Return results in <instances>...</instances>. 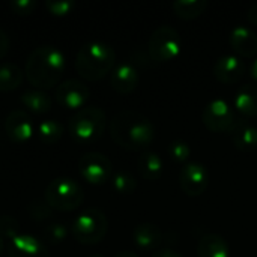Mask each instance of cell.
I'll list each match as a JSON object with an SVG mask.
<instances>
[{
  "label": "cell",
  "instance_id": "38",
  "mask_svg": "<svg viewBox=\"0 0 257 257\" xmlns=\"http://www.w3.org/2000/svg\"><path fill=\"white\" fill-rule=\"evenodd\" d=\"M3 248H5V245H3V238L0 236V256H2V253H3Z\"/></svg>",
  "mask_w": 257,
  "mask_h": 257
},
{
  "label": "cell",
  "instance_id": "7",
  "mask_svg": "<svg viewBox=\"0 0 257 257\" xmlns=\"http://www.w3.org/2000/svg\"><path fill=\"white\" fill-rule=\"evenodd\" d=\"M182 50V38L179 32L172 26H160L149 36L148 53L157 63H166L175 60Z\"/></svg>",
  "mask_w": 257,
  "mask_h": 257
},
{
  "label": "cell",
  "instance_id": "11",
  "mask_svg": "<svg viewBox=\"0 0 257 257\" xmlns=\"http://www.w3.org/2000/svg\"><path fill=\"white\" fill-rule=\"evenodd\" d=\"M90 96V89L77 78H69L62 81L56 87V99L57 102L71 110H80L84 107Z\"/></svg>",
  "mask_w": 257,
  "mask_h": 257
},
{
  "label": "cell",
  "instance_id": "15",
  "mask_svg": "<svg viewBox=\"0 0 257 257\" xmlns=\"http://www.w3.org/2000/svg\"><path fill=\"white\" fill-rule=\"evenodd\" d=\"M9 257H50L47 245L30 233L15 236L8 248Z\"/></svg>",
  "mask_w": 257,
  "mask_h": 257
},
{
  "label": "cell",
  "instance_id": "30",
  "mask_svg": "<svg viewBox=\"0 0 257 257\" xmlns=\"http://www.w3.org/2000/svg\"><path fill=\"white\" fill-rule=\"evenodd\" d=\"M45 8L48 9L50 14L53 15H68L72 12V9L75 8V2L74 0H45Z\"/></svg>",
  "mask_w": 257,
  "mask_h": 257
},
{
  "label": "cell",
  "instance_id": "33",
  "mask_svg": "<svg viewBox=\"0 0 257 257\" xmlns=\"http://www.w3.org/2000/svg\"><path fill=\"white\" fill-rule=\"evenodd\" d=\"M9 48V38L6 35V32L3 29H0V59L8 53Z\"/></svg>",
  "mask_w": 257,
  "mask_h": 257
},
{
  "label": "cell",
  "instance_id": "22",
  "mask_svg": "<svg viewBox=\"0 0 257 257\" xmlns=\"http://www.w3.org/2000/svg\"><path fill=\"white\" fill-rule=\"evenodd\" d=\"M21 102L26 108L35 113H47L51 108V98L41 89H29L21 95Z\"/></svg>",
  "mask_w": 257,
  "mask_h": 257
},
{
  "label": "cell",
  "instance_id": "4",
  "mask_svg": "<svg viewBox=\"0 0 257 257\" xmlns=\"http://www.w3.org/2000/svg\"><path fill=\"white\" fill-rule=\"evenodd\" d=\"M107 126V116L99 107H83L69 119V133L80 143H92L98 140Z\"/></svg>",
  "mask_w": 257,
  "mask_h": 257
},
{
  "label": "cell",
  "instance_id": "10",
  "mask_svg": "<svg viewBox=\"0 0 257 257\" xmlns=\"http://www.w3.org/2000/svg\"><path fill=\"white\" fill-rule=\"evenodd\" d=\"M209 185V172L200 163H187L179 172V187L190 197H197L205 193Z\"/></svg>",
  "mask_w": 257,
  "mask_h": 257
},
{
  "label": "cell",
  "instance_id": "25",
  "mask_svg": "<svg viewBox=\"0 0 257 257\" xmlns=\"http://www.w3.org/2000/svg\"><path fill=\"white\" fill-rule=\"evenodd\" d=\"M36 134H38L41 142H44L47 145H51V143H56L62 137L63 125L60 122L54 120V119H45L38 125Z\"/></svg>",
  "mask_w": 257,
  "mask_h": 257
},
{
  "label": "cell",
  "instance_id": "27",
  "mask_svg": "<svg viewBox=\"0 0 257 257\" xmlns=\"http://www.w3.org/2000/svg\"><path fill=\"white\" fill-rule=\"evenodd\" d=\"M167 154L172 160H175L178 163H185L191 157V148L185 140L176 139V140L169 143Z\"/></svg>",
  "mask_w": 257,
  "mask_h": 257
},
{
  "label": "cell",
  "instance_id": "24",
  "mask_svg": "<svg viewBox=\"0 0 257 257\" xmlns=\"http://www.w3.org/2000/svg\"><path fill=\"white\" fill-rule=\"evenodd\" d=\"M172 8L179 18L194 20L206 11L208 2L206 0H176L172 5Z\"/></svg>",
  "mask_w": 257,
  "mask_h": 257
},
{
  "label": "cell",
  "instance_id": "3",
  "mask_svg": "<svg viewBox=\"0 0 257 257\" xmlns=\"http://www.w3.org/2000/svg\"><path fill=\"white\" fill-rule=\"evenodd\" d=\"M116 63L114 48L99 39L83 44L75 56V69L87 81H98L110 74Z\"/></svg>",
  "mask_w": 257,
  "mask_h": 257
},
{
  "label": "cell",
  "instance_id": "37",
  "mask_svg": "<svg viewBox=\"0 0 257 257\" xmlns=\"http://www.w3.org/2000/svg\"><path fill=\"white\" fill-rule=\"evenodd\" d=\"M250 74H251V77L254 78L257 81V57L253 60V63H251V68H250Z\"/></svg>",
  "mask_w": 257,
  "mask_h": 257
},
{
  "label": "cell",
  "instance_id": "14",
  "mask_svg": "<svg viewBox=\"0 0 257 257\" xmlns=\"http://www.w3.org/2000/svg\"><path fill=\"white\" fill-rule=\"evenodd\" d=\"M229 42L241 59H251L257 54V33L245 24H236L230 30Z\"/></svg>",
  "mask_w": 257,
  "mask_h": 257
},
{
  "label": "cell",
  "instance_id": "2",
  "mask_svg": "<svg viewBox=\"0 0 257 257\" xmlns=\"http://www.w3.org/2000/svg\"><path fill=\"white\" fill-rule=\"evenodd\" d=\"M66 66L65 54L54 45H39L27 57L24 74L38 89H50L62 78Z\"/></svg>",
  "mask_w": 257,
  "mask_h": 257
},
{
  "label": "cell",
  "instance_id": "26",
  "mask_svg": "<svg viewBox=\"0 0 257 257\" xmlns=\"http://www.w3.org/2000/svg\"><path fill=\"white\" fill-rule=\"evenodd\" d=\"M110 181H111L113 190L116 193H119V194H133L137 190L136 178L130 172H126V170L114 172Z\"/></svg>",
  "mask_w": 257,
  "mask_h": 257
},
{
  "label": "cell",
  "instance_id": "32",
  "mask_svg": "<svg viewBox=\"0 0 257 257\" xmlns=\"http://www.w3.org/2000/svg\"><path fill=\"white\" fill-rule=\"evenodd\" d=\"M9 6L18 15H29L36 8V2L35 0H14L11 2Z\"/></svg>",
  "mask_w": 257,
  "mask_h": 257
},
{
  "label": "cell",
  "instance_id": "35",
  "mask_svg": "<svg viewBox=\"0 0 257 257\" xmlns=\"http://www.w3.org/2000/svg\"><path fill=\"white\" fill-rule=\"evenodd\" d=\"M247 20H248L251 24L257 26V3L250 6V9H248V12H247Z\"/></svg>",
  "mask_w": 257,
  "mask_h": 257
},
{
  "label": "cell",
  "instance_id": "9",
  "mask_svg": "<svg viewBox=\"0 0 257 257\" xmlns=\"http://www.w3.org/2000/svg\"><path fill=\"white\" fill-rule=\"evenodd\" d=\"M78 170L84 181L95 185L104 184L113 176V164L110 158L96 151L86 152L80 157Z\"/></svg>",
  "mask_w": 257,
  "mask_h": 257
},
{
  "label": "cell",
  "instance_id": "20",
  "mask_svg": "<svg viewBox=\"0 0 257 257\" xmlns=\"http://www.w3.org/2000/svg\"><path fill=\"white\" fill-rule=\"evenodd\" d=\"M197 257H230L229 242L221 235L208 233L197 244Z\"/></svg>",
  "mask_w": 257,
  "mask_h": 257
},
{
  "label": "cell",
  "instance_id": "8",
  "mask_svg": "<svg viewBox=\"0 0 257 257\" xmlns=\"http://www.w3.org/2000/svg\"><path fill=\"white\" fill-rule=\"evenodd\" d=\"M202 119L205 126L214 133H230L238 120L230 104L221 98H214L205 105Z\"/></svg>",
  "mask_w": 257,
  "mask_h": 257
},
{
  "label": "cell",
  "instance_id": "36",
  "mask_svg": "<svg viewBox=\"0 0 257 257\" xmlns=\"http://www.w3.org/2000/svg\"><path fill=\"white\" fill-rule=\"evenodd\" d=\"M113 257H139V254L134 253V251H130V250H123V251L116 253Z\"/></svg>",
  "mask_w": 257,
  "mask_h": 257
},
{
  "label": "cell",
  "instance_id": "17",
  "mask_svg": "<svg viewBox=\"0 0 257 257\" xmlns=\"http://www.w3.org/2000/svg\"><path fill=\"white\" fill-rule=\"evenodd\" d=\"M233 145L242 152H251L257 149V126L247 119H238L230 131Z\"/></svg>",
  "mask_w": 257,
  "mask_h": 257
},
{
  "label": "cell",
  "instance_id": "12",
  "mask_svg": "<svg viewBox=\"0 0 257 257\" xmlns=\"http://www.w3.org/2000/svg\"><path fill=\"white\" fill-rule=\"evenodd\" d=\"M245 63L236 54H224L217 59L214 65V75L224 84H235L245 75Z\"/></svg>",
  "mask_w": 257,
  "mask_h": 257
},
{
  "label": "cell",
  "instance_id": "16",
  "mask_svg": "<svg viewBox=\"0 0 257 257\" xmlns=\"http://www.w3.org/2000/svg\"><path fill=\"white\" fill-rule=\"evenodd\" d=\"M139 71L131 62H120L110 72V86L120 95L131 93L139 84Z\"/></svg>",
  "mask_w": 257,
  "mask_h": 257
},
{
  "label": "cell",
  "instance_id": "23",
  "mask_svg": "<svg viewBox=\"0 0 257 257\" xmlns=\"http://www.w3.org/2000/svg\"><path fill=\"white\" fill-rule=\"evenodd\" d=\"M23 81V71L14 62L0 63V92H11Z\"/></svg>",
  "mask_w": 257,
  "mask_h": 257
},
{
  "label": "cell",
  "instance_id": "31",
  "mask_svg": "<svg viewBox=\"0 0 257 257\" xmlns=\"http://www.w3.org/2000/svg\"><path fill=\"white\" fill-rule=\"evenodd\" d=\"M45 236L51 244H60L66 239L68 236V229L66 226L60 224V223H53L48 224L45 229Z\"/></svg>",
  "mask_w": 257,
  "mask_h": 257
},
{
  "label": "cell",
  "instance_id": "18",
  "mask_svg": "<svg viewBox=\"0 0 257 257\" xmlns=\"http://www.w3.org/2000/svg\"><path fill=\"white\" fill-rule=\"evenodd\" d=\"M134 244L143 251L157 250L163 242V232L158 226L151 223H142L133 230Z\"/></svg>",
  "mask_w": 257,
  "mask_h": 257
},
{
  "label": "cell",
  "instance_id": "13",
  "mask_svg": "<svg viewBox=\"0 0 257 257\" xmlns=\"http://www.w3.org/2000/svg\"><path fill=\"white\" fill-rule=\"evenodd\" d=\"M5 131L15 143H24L32 139L35 125L24 110H12L5 119Z\"/></svg>",
  "mask_w": 257,
  "mask_h": 257
},
{
  "label": "cell",
  "instance_id": "1",
  "mask_svg": "<svg viewBox=\"0 0 257 257\" xmlns=\"http://www.w3.org/2000/svg\"><path fill=\"white\" fill-rule=\"evenodd\" d=\"M111 139L128 151L146 149L154 137L155 128L148 116L136 110H122L110 122Z\"/></svg>",
  "mask_w": 257,
  "mask_h": 257
},
{
  "label": "cell",
  "instance_id": "39",
  "mask_svg": "<svg viewBox=\"0 0 257 257\" xmlns=\"http://www.w3.org/2000/svg\"><path fill=\"white\" fill-rule=\"evenodd\" d=\"M87 257H104V256H101V254H90V256H87Z\"/></svg>",
  "mask_w": 257,
  "mask_h": 257
},
{
  "label": "cell",
  "instance_id": "6",
  "mask_svg": "<svg viewBox=\"0 0 257 257\" xmlns=\"http://www.w3.org/2000/svg\"><path fill=\"white\" fill-rule=\"evenodd\" d=\"M108 230L105 214L98 208H87L80 212L71 223L72 236L86 245H95L104 239Z\"/></svg>",
  "mask_w": 257,
  "mask_h": 257
},
{
  "label": "cell",
  "instance_id": "29",
  "mask_svg": "<svg viewBox=\"0 0 257 257\" xmlns=\"http://www.w3.org/2000/svg\"><path fill=\"white\" fill-rule=\"evenodd\" d=\"M18 235H20L18 221L11 215H2L0 217V236L12 241Z\"/></svg>",
  "mask_w": 257,
  "mask_h": 257
},
{
  "label": "cell",
  "instance_id": "5",
  "mask_svg": "<svg viewBox=\"0 0 257 257\" xmlns=\"http://www.w3.org/2000/svg\"><path fill=\"white\" fill-rule=\"evenodd\" d=\"M84 200V191L81 185L66 176L50 181L45 188V202L51 209L68 212L77 209Z\"/></svg>",
  "mask_w": 257,
  "mask_h": 257
},
{
  "label": "cell",
  "instance_id": "21",
  "mask_svg": "<svg viewBox=\"0 0 257 257\" xmlns=\"http://www.w3.org/2000/svg\"><path fill=\"white\" fill-rule=\"evenodd\" d=\"M164 163L161 157L155 152L146 151L137 160V170L140 176L146 181H157L163 175Z\"/></svg>",
  "mask_w": 257,
  "mask_h": 257
},
{
  "label": "cell",
  "instance_id": "34",
  "mask_svg": "<svg viewBox=\"0 0 257 257\" xmlns=\"http://www.w3.org/2000/svg\"><path fill=\"white\" fill-rule=\"evenodd\" d=\"M151 257H182V254L170 248H163V250H157L155 253H152Z\"/></svg>",
  "mask_w": 257,
  "mask_h": 257
},
{
  "label": "cell",
  "instance_id": "19",
  "mask_svg": "<svg viewBox=\"0 0 257 257\" xmlns=\"http://www.w3.org/2000/svg\"><path fill=\"white\" fill-rule=\"evenodd\" d=\"M233 107L244 117H254V116H257L256 84H242L236 90V93L233 96Z\"/></svg>",
  "mask_w": 257,
  "mask_h": 257
},
{
  "label": "cell",
  "instance_id": "28",
  "mask_svg": "<svg viewBox=\"0 0 257 257\" xmlns=\"http://www.w3.org/2000/svg\"><path fill=\"white\" fill-rule=\"evenodd\" d=\"M27 212L30 215V218L36 220V221H45L47 218H50L53 215V209L47 205V202H41V200H35L27 206Z\"/></svg>",
  "mask_w": 257,
  "mask_h": 257
}]
</instances>
